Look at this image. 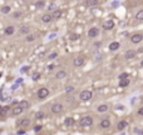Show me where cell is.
Returning <instances> with one entry per match:
<instances>
[{
	"mask_svg": "<svg viewBox=\"0 0 143 135\" xmlns=\"http://www.w3.org/2000/svg\"><path fill=\"white\" fill-rule=\"evenodd\" d=\"M37 95H38V98L39 99H45V98H48L49 96V90L47 89V88H40L39 90H38V93H37Z\"/></svg>",
	"mask_w": 143,
	"mask_h": 135,
	"instance_id": "3",
	"label": "cell"
},
{
	"mask_svg": "<svg viewBox=\"0 0 143 135\" xmlns=\"http://www.w3.org/2000/svg\"><path fill=\"white\" fill-rule=\"evenodd\" d=\"M35 118H37V119H43V118H44V113L43 111L37 113V114H35Z\"/></svg>",
	"mask_w": 143,
	"mask_h": 135,
	"instance_id": "35",
	"label": "cell"
},
{
	"mask_svg": "<svg viewBox=\"0 0 143 135\" xmlns=\"http://www.w3.org/2000/svg\"><path fill=\"white\" fill-rule=\"evenodd\" d=\"M117 109H118V110H124V108L122 105H117Z\"/></svg>",
	"mask_w": 143,
	"mask_h": 135,
	"instance_id": "43",
	"label": "cell"
},
{
	"mask_svg": "<svg viewBox=\"0 0 143 135\" xmlns=\"http://www.w3.org/2000/svg\"><path fill=\"white\" fill-rule=\"evenodd\" d=\"M10 108L9 106H0V116H6L9 114Z\"/></svg>",
	"mask_w": 143,
	"mask_h": 135,
	"instance_id": "19",
	"label": "cell"
},
{
	"mask_svg": "<svg viewBox=\"0 0 143 135\" xmlns=\"http://www.w3.org/2000/svg\"><path fill=\"white\" fill-rule=\"evenodd\" d=\"M93 123H94V120H93V118L92 116H83V118H80V120H79V124L80 126H83V128H89V126H92Z\"/></svg>",
	"mask_w": 143,
	"mask_h": 135,
	"instance_id": "1",
	"label": "cell"
},
{
	"mask_svg": "<svg viewBox=\"0 0 143 135\" xmlns=\"http://www.w3.org/2000/svg\"><path fill=\"white\" fill-rule=\"evenodd\" d=\"M25 133H26V131H25L24 129H19V130L16 131V134H18V135H19V134H25Z\"/></svg>",
	"mask_w": 143,
	"mask_h": 135,
	"instance_id": "41",
	"label": "cell"
},
{
	"mask_svg": "<svg viewBox=\"0 0 143 135\" xmlns=\"http://www.w3.org/2000/svg\"><path fill=\"white\" fill-rule=\"evenodd\" d=\"M19 126H23V128H26V126H29L30 125V119H20V120H18V123H16Z\"/></svg>",
	"mask_w": 143,
	"mask_h": 135,
	"instance_id": "15",
	"label": "cell"
},
{
	"mask_svg": "<svg viewBox=\"0 0 143 135\" xmlns=\"http://www.w3.org/2000/svg\"><path fill=\"white\" fill-rule=\"evenodd\" d=\"M143 40V34H133V35L131 36V41L133 43V44H139V43Z\"/></svg>",
	"mask_w": 143,
	"mask_h": 135,
	"instance_id": "5",
	"label": "cell"
},
{
	"mask_svg": "<svg viewBox=\"0 0 143 135\" xmlns=\"http://www.w3.org/2000/svg\"><path fill=\"white\" fill-rule=\"evenodd\" d=\"M10 10H11V8L9 6V5H4V6L1 8V10H0V11H1L3 14H9V13H10Z\"/></svg>",
	"mask_w": 143,
	"mask_h": 135,
	"instance_id": "26",
	"label": "cell"
},
{
	"mask_svg": "<svg viewBox=\"0 0 143 135\" xmlns=\"http://www.w3.org/2000/svg\"><path fill=\"white\" fill-rule=\"evenodd\" d=\"M128 76H129V74H128V73H122V74H119L118 79H119V80H123V79H127Z\"/></svg>",
	"mask_w": 143,
	"mask_h": 135,
	"instance_id": "31",
	"label": "cell"
},
{
	"mask_svg": "<svg viewBox=\"0 0 143 135\" xmlns=\"http://www.w3.org/2000/svg\"><path fill=\"white\" fill-rule=\"evenodd\" d=\"M119 48H120V44H119V43H118V41H113V43H110V44H109L108 49H109L110 51H117Z\"/></svg>",
	"mask_w": 143,
	"mask_h": 135,
	"instance_id": "13",
	"label": "cell"
},
{
	"mask_svg": "<svg viewBox=\"0 0 143 135\" xmlns=\"http://www.w3.org/2000/svg\"><path fill=\"white\" fill-rule=\"evenodd\" d=\"M0 76H1V73H0Z\"/></svg>",
	"mask_w": 143,
	"mask_h": 135,
	"instance_id": "46",
	"label": "cell"
},
{
	"mask_svg": "<svg viewBox=\"0 0 143 135\" xmlns=\"http://www.w3.org/2000/svg\"><path fill=\"white\" fill-rule=\"evenodd\" d=\"M67 76H68V73H67L65 70H59L55 74L57 79H64V78H67Z\"/></svg>",
	"mask_w": 143,
	"mask_h": 135,
	"instance_id": "18",
	"label": "cell"
},
{
	"mask_svg": "<svg viewBox=\"0 0 143 135\" xmlns=\"http://www.w3.org/2000/svg\"><path fill=\"white\" fill-rule=\"evenodd\" d=\"M87 5L88 6H97L99 4V0H87Z\"/></svg>",
	"mask_w": 143,
	"mask_h": 135,
	"instance_id": "24",
	"label": "cell"
},
{
	"mask_svg": "<svg viewBox=\"0 0 143 135\" xmlns=\"http://www.w3.org/2000/svg\"><path fill=\"white\" fill-rule=\"evenodd\" d=\"M139 65H141V66L143 68V60H142V61H141V64H139Z\"/></svg>",
	"mask_w": 143,
	"mask_h": 135,
	"instance_id": "45",
	"label": "cell"
},
{
	"mask_svg": "<svg viewBox=\"0 0 143 135\" xmlns=\"http://www.w3.org/2000/svg\"><path fill=\"white\" fill-rule=\"evenodd\" d=\"M94 46H95V48H99V46H100V43H95Z\"/></svg>",
	"mask_w": 143,
	"mask_h": 135,
	"instance_id": "44",
	"label": "cell"
},
{
	"mask_svg": "<svg viewBox=\"0 0 143 135\" xmlns=\"http://www.w3.org/2000/svg\"><path fill=\"white\" fill-rule=\"evenodd\" d=\"M114 28V21L113 20H107L103 23V30H105V31H109V30H112Z\"/></svg>",
	"mask_w": 143,
	"mask_h": 135,
	"instance_id": "8",
	"label": "cell"
},
{
	"mask_svg": "<svg viewBox=\"0 0 143 135\" xmlns=\"http://www.w3.org/2000/svg\"><path fill=\"white\" fill-rule=\"evenodd\" d=\"M44 5H45V1L44 0H39V1L35 3V8L37 9H40V8H44Z\"/></svg>",
	"mask_w": 143,
	"mask_h": 135,
	"instance_id": "27",
	"label": "cell"
},
{
	"mask_svg": "<svg viewBox=\"0 0 143 135\" xmlns=\"http://www.w3.org/2000/svg\"><path fill=\"white\" fill-rule=\"evenodd\" d=\"M73 90H74L73 86H68V88H65V91H67V93H70V91H73Z\"/></svg>",
	"mask_w": 143,
	"mask_h": 135,
	"instance_id": "40",
	"label": "cell"
},
{
	"mask_svg": "<svg viewBox=\"0 0 143 135\" xmlns=\"http://www.w3.org/2000/svg\"><path fill=\"white\" fill-rule=\"evenodd\" d=\"M134 18H136V20H138V21H143V9L137 13Z\"/></svg>",
	"mask_w": 143,
	"mask_h": 135,
	"instance_id": "25",
	"label": "cell"
},
{
	"mask_svg": "<svg viewBox=\"0 0 143 135\" xmlns=\"http://www.w3.org/2000/svg\"><path fill=\"white\" fill-rule=\"evenodd\" d=\"M129 84H131V81H129L128 78L127 79H123V80H119V88H127Z\"/></svg>",
	"mask_w": 143,
	"mask_h": 135,
	"instance_id": "20",
	"label": "cell"
},
{
	"mask_svg": "<svg viewBox=\"0 0 143 135\" xmlns=\"http://www.w3.org/2000/svg\"><path fill=\"white\" fill-rule=\"evenodd\" d=\"M137 55V51L136 50H128L126 54H124V58H126L127 60H131V59H134Z\"/></svg>",
	"mask_w": 143,
	"mask_h": 135,
	"instance_id": "10",
	"label": "cell"
},
{
	"mask_svg": "<svg viewBox=\"0 0 143 135\" xmlns=\"http://www.w3.org/2000/svg\"><path fill=\"white\" fill-rule=\"evenodd\" d=\"M32 79L34 81H38L40 79V73H33V76H32Z\"/></svg>",
	"mask_w": 143,
	"mask_h": 135,
	"instance_id": "32",
	"label": "cell"
},
{
	"mask_svg": "<svg viewBox=\"0 0 143 135\" xmlns=\"http://www.w3.org/2000/svg\"><path fill=\"white\" fill-rule=\"evenodd\" d=\"M63 109H64L63 104H53L50 110H52L53 114H60V113L63 111Z\"/></svg>",
	"mask_w": 143,
	"mask_h": 135,
	"instance_id": "4",
	"label": "cell"
},
{
	"mask_svg": "<svg viewBox=\"0 0 143 135\" xmlns=\"http://www.w3.org/2000/svg\"><path fill=\"white\" fill-rule=\"evenodd\" d=\"M53 19H54V18H53V14H49V13H48V14H44L42 16V21H43V23H45V24H49Z\"/></svg>",
	"mask_w": 143,
	"mask_h": 135,
	"instance_id": "12",
	"label": "cell"
},
{
	"mask_svg": "<svg viewBox=\"0 0 143 135\" xmlns=\"http://www.w3.org/2000/svg\"><path fill=\"white\" fill-rule=\"evenodd\" d=\"M133 133H134V134H143V129H138V128H136L134 130H133Z\"/></svg>",
	"mask_w": 143,
	"mask_h": 135,
	"instance_id": "37",
	"label": "cell"
},
{
	"mask_svg": "<svg viewBox=\"0 0 143 135\" xmlns=\"http://www.w3.org/2000/svg\"><path fill=\"white\" fill-rule=\"evenodd\" d=\"M48 10H55V4H50L48 6Z\"/></svg>",
	"mask_w": 143,
	"mask_h": 135,
	"instance_id": "39",
	"label": "cell"
},
{
	"mask_svg": "<svg viewBox=\"0 0 143 135\" xmlns=\"http://www.w3.org/2000/svg\"><path fill=\"white\" fill-rule=\"evenodd\" d=\"M99 128L100 129H108V128H110V121H109V119H103L99 123Z\"/></svg>",
	"mask_w": 143,
	"mask_h": 135,
	"instance_id": "11",
	"label": "cell"
},
{
	"mask_svg": "<svg viewBox=\"0 0 143 135\" xmlns=\"http://www.w3.org/2000/svg\"><path fill=\"white\" fill-rule=\"evenodd\" d=\"M127 126H128V123H127L126 120H122V121H119V123L117 124V129L119 130V131H123Z\"/></svg>",
	"mask_w": 143,
	"mask_h": 135,
	"instance_id": "16",
	"label": "cell"
},
{
	"mask_svg": "<svg viewBox=\"0 0 143 135\" xmlns=\"http://www.w3.org/2000/svg\"><path fill=\"white\" fill-rule=\"evenodd\" d=\"M73 65H74V66H77V68L83 66V65H84V58H83V56H75L74 60H73Z\"/></svg>",
	"mask_w": 143,
	"mask_h": 135,
	"instance_id": "6",
	"label": "cell"
},
{
	"mask_svg": "<svg viewBox=\"0 0 143 135\" xmlns=\"http://www.w3.org/2000/svg\"><path fill=\"white\" fill-rule=\"evenodd\" d=\"M19 105H21L24 109H28L30 106V104H29V101H26V100H21V101L19 103Z\"/></svg>",
	"mask_w": 143,
	"mask_h": 135,
	"instance_id": "29",
	"label": "cell"
},
{
	"mask_svg": "<svg viewBox=\"0 0 143 135\" xmlns=\"http://www.w3.org/2000/svg\"><path fill=\"white\" fill-rule=\"evenodd\" d=\"M138 115H139V116H143V106L139 109V110H138Z\"/></svg>",
	"mask_w": 143,
	"mask_h": 135,
	"instance_id": "42",
	"label": "cell"
},
{
	"mask_svg": "<svg viewBox=\"0 0 143 135\" xmlns=\"http://www.w3.org/2000/svg\"><path fill=\"white\" fill-rule=\"evenodd\" d=\"M79 38H80L79 34H72V35L69 36V39L72 41H77V40H79Z\"/></svg>",
	"mask_w": 143,
	"mask_h": 135,
	"instance_id": "30",
	"label": "cell"
},
{
	"mask_svg": "<svg viewBox=\"0 0 143 135\" xmlns=\"http://www.w3.org/2000/svg\"><path fill=\"white\" fill-rule=\"evenodd\" d=\"M54 68H55V65H54V64H49L47 69H48V71H52V70H54Z\"/></svg>",
	"mask_w": 143,
	"mask_h": 135,
	"instance_id": "38",
	"label": "cell"
},
{
	"mask_svg": "<svg viewBox=\"0 0 143 135\" xmlns=\"http://www.w3.org/2000/svg\"><path fill=\"white\" fill-rule=\"evenodd\" d=\"M93 96V93L91 90H83L82 93L79 94V99L82 100V101H89V100L92 99Z\"/></svg>",
	"mask_w": 143,
	"mask_h": 135,
	"instance_id": "2",
	"label": "cell"
},
{
	"mask_svg": "<svg viewBox=\"0 0 143 135\" xmlns=\"http://www.w3.org/2000/svg\"><path fill=\"white\" fill-rule=\"evenodd\" d=\"M57 56H58V53H52V54H49V60H54V59H57Z\"/></svg>",
	"mask_w": 143,
	"mask_h": 135,
	"instance_id": "34",
	"label": "cell"
},
{
	"mask_svg": "<svg viewBox=\"0 0 143 135\" xmlns=\"http://www.w3.org/2000/svg\"><path fill=\"white\" fill-rule=\"evenodd\" d=\"M42 128H43L42 125H35V126H34V131L38 133V131H40V130H42Z\"/></svg>",
	"mask_w": 143,
	"mask_h": 135,
	"instance_id": "36",
	"label": "cell"
},
{
	"mask_svg": "<svg viewBox=\"0 0 143 135\" xmlns=\"http://www.w3.org/2000/svg\"><path fill=\"white\" fill-rule=\"evenodd\" d=\"M35 38H37V35H33V34H30V35H29V34H28V36L25 38V40L28 43H32V41L35 40Z\"/></svg>",
	"mask_w": 143,
	"mask_h": 135,
	"instance_id": "28",
	"label": "cell"
},
{
	"mask_svg": "<svg viewBox=\"0 0 143 135\" xmlns=\"http://www.w3.org/2000/svg\"><path fill=\"white\" fill-rule=\"evenodd\" d=\"M108 109H109L108 105H105V104H102V105H99V106L97 108V111H98V113H105V111H108Z\"/></svg>",
	"mask_w": 143,
	"mask_h": 135,
	"instance_id": "21",
	"label": "cell"
},
{
	"mask_svg": "<svg viewBox=\"0 0 143 135\" xmlns=\"http://www.w3.org/2000/svg\"><path fill=\"white\" fill-rule=\"evenodd\" d=\"M62 10H59V9H55L54 10V13H53V18L54 19H59V18H62Z\"/></svg>",
	"mask_w": 143,
	"mask_h": 135,
	"instance_id": "23",
	"label": "cell"
},
{
	"mask_svg": "<svg viewBox=\"0 0 143 135\" xmlns=\"http://www.w3.org/2000/svg\"><path fill=\"white\" fill-rule=\"evenodd\" d=\"M13 18H14V19H19L20 18V16H21V13L20 11H14V13H13Z\"/></svg>",
	"mask_w": 143,
	"mask_h": 135,
	"instance_id": "33",
	"label": "cell"
},
{
	"mask_svg": "<svg viewBox=\"0 0 143 135\" xmlns=\"http://www.w3.org/2000/svg\"><path fill=\"white\" fill-rule=\"evenodd\" d=\"M98 35H99V29L98 28H95V26H93V28H91L88 30V36L89 38H97Z\"/></svg>",
	"mask_w": 143,
	"mask_h": 135,
	"instance_id": "7",
	"label": "cell"
},
{
	"mask_svg": "<svg viewBox=\"0 0 143 135\" xmlns=\"http://www.w3.org/2000/svg\"><path fill=\"white\" fill-rule=\"evenodd\" d=\"M30 31V26H28V25H23L20 29H19V34L20 35H28Z\"/></svg>",
	"mask_w": 143,
	"mask_h": 135,
	"instance_id": "14",
	"label": "cell"
},
{
	"mask_svg": "<svg viewBox=\"0 0 143 135\" xmlns=\"http://www.w3.org/2000/svg\"><path fill=\"white\" fill-rule=\"evenodd\" d=\"M74 123H75V120H74V118H72V116H68V118L64 119V125L65 126H73Z\"/></svg>",
	"mask_w": 143,
	"mask_h": 135,
	"instance_id": "17",
	"label": "cell"
},
{
	"mask_svg": "<svg viewBox=\"0 0 143 135\" xmlns=\"http://www.w3.org/2000/svg\"><path fill=\"white\" fill-rule=\"evenodd\" d=\"M23 111H24V108L18 104V105H16V106H14V109H13V115H14V116L21 115V113H23Z\"/></svg>",
	"mask_w": 143,
	"mask_h": 135,
	"instance_id": "9",
	"label": "cell"
},
{
	"mask_svg": "<svg viewBox=\"0 0 143 135\" xmlns=\"http://www.w3.org/2000/svg\"><path fill=\"white\" fill-rule=\"evenodd\" d=\"M14 31H15L14 26H11V25H10V26H6V28H5V31H4V33H5V35H9V36H10V35H13V34H14Z\"/></svg>",
	"mask_w": 143,
	"mask_h": 135,
	"instance_id": "22",
	"label": "cell"
}]
</instances>
